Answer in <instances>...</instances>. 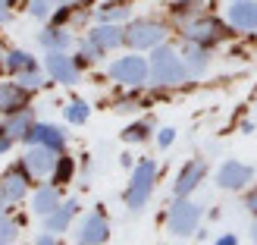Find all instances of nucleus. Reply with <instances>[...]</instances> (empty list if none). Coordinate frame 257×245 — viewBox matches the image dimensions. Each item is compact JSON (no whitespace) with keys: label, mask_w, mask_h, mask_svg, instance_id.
Segmentation results:
<instances>
[{"label":"nucleus","mask_w":257,"mask_h":245,"mask_svg":"<svg viewBox=\"0 0 257 245\" xmlns=\"http://www.w3.org/2000/svg\"><path fill=\"white\" fill-rule=\"evenodd\" d=\"M191 79L182 54H176V47H154L151 50V63H148V85H157V88H176V85H185Z\"/></svg>","instance_id":"1"},{"label":"nucleus","mask_w":257,"mask_h":245,"mask_svg":"<svg viewBox=\"0 0 257 245\" xmlns=\"http://www.w3.org/2000/svg\"><path fill=\"white\" fill-rule=\"evenodd\" d=\"M154 179H157V164L151 157L138 160L135 170H132V183L125 186V208L138 214L145 211V204L151 201V192H154Z\"/></svg>","instance_id":"2"},{"label":"nucleus","mask_w":257,"mask_h":245,"mask_svg":"<svg viewBox=\"0 0 257 245\" xmlns=\"http://www.w3.org/2000/svg\"><path fill=\"white\" fill-rule=\"evenodd\" d=\"M201 204L188 201V198H176L166 211V229L176 236V239H188L198 233V223H201Z\"/></svg>","instance_id":"3"},{"label":"nucleus","mask_w":257,"mask_h":245,"mask_svg":"<svg viewBox=\"0 0 257 245\" xmlns=\"http://www.w3.org/2000/svg\"><path fill=\"white\" fill-rule=\"evenodd\" d=\"M226 35H229V25H226L223 19H216V16H207V13H204L201 19L188 22L185 29H182V38H185V41L201 44V47L220 44V41H226Z\"/></svg>","instance_id":"4"},{"label":"nucleus","mask_w":257,"mask_h":245,"mask_svg":"<svg viewBox=\"0 0 257 245\" xmlns=\"http://www.w3.org/2000/svg\"><path fill=\"white\" fill-rule=\"evenodd\" d=\"M166 41V25L157 19H135L125 29V44L132 50H154Z\"/></svg>","instance_id":"5"},{"label":"nucleus","mask_w":257,"mask_h":245,"mask_svg":"<svg viewBox=\"0 0 257 245\" xmlns=\"http://www.w3.org/2000/svg\"><path fill=\"white\" fill-rule=\"evenodd\" d=\"M110 79L119 82L125 88H141L148 85V60L138 57V54H125L119 60L110 63Z\"/></svg>","instance_id":"6"},{"label":"nucleus","mask_w":257,"mask_h":245,"mask_svg":"<svg viewBox=\"0 0 257 245\" xmlns=\"http://www.w3.org/2000/svg\"><path fill=\"white\" fill-rule=\"evenodd\" d=\"M32 189V170L22 160H16L13 167H7L4 176H0V195L7 198V204H16L29 195Z\"/></svg>","instance_id":"7"},{"label":"nucleus","mask_w":257,"mask_h":245,"mask_svg":"<svg viewBox=\"0 0 257 245\" xmlns=\"http://www.w3.org/2000/svg\"><path fill=\"white\" fill-rule=\"evenodd\" d=\"M44 72L60 85H75L79 82V66L66 50H47L44 54Z\"/></svg>","instance_id":"8"},{"label":"nucleus","mask_w":257,"mask_h":245,"mask_svg":"<svg viewBox=\"0 0 257 245\" xmlns=\"http://www.w3.org/2000/svg\"><path fill=\"white\" fill-rule=\"evenodd\" d=\"M107 239H110V220L100 211L88 214L75 233V245H107Z\"/></svg>","instance_id":"9"},{"label":"nucleus","mask_w":257,"mask_h":245,"mask_svg":"<svg viewBox=\"0 0 257 245\" xmlns=\"http://www.w3.org/2000/svg\"><path fill=\"white\" fill-rule=\"evenodd\" d=\"M254 179V167L241 164V160H226L220 170H216V186L229 189V192H241Z\"/></svg>","instance_id":"10"},{"label":"nucleus","mask_w":257,"mask_h":245,"mask_svg":"<svg viewBox=\"0 0 257 245\" xmlns=\"http://www.w3.org/2000/svg\"><path fill=\"white\" fill-rule=\"evenodd\" d=\"M22 141H25V145H44L50 151L63 154V151H66V129H63V126H50V123H35L32 132L25 135Z\"/></svg>","instance_id":"11"},{"label":"nucleus","mask_w":257,"mask_h":245,"mask_svg":"<svg viewBox=\"0 0 257 245\" xmlns=\"http://www.w3.org/2000/svg\"><path fill=\"white\" fill-rule=\"evenodd\" d=\"M85 38L100 50V54H107V50H116V47L125 44V29H119L116 22H97Z\"/></svg>","instance_id":"12"},{"label":"nucleus","mask_w":257,"mask_h":245,"mask_svg":"<svg viewBox=\"0 0 257 245\" xmlns=\"http://www.w3.org/2000/svg\"><path fill=\"white\" fill-rule=\"evenodd\" d=\"M204 173H207V167H204V160H188V164L182 167V170H179L176 183H173V195H176V198H188L191 192H195V189L201 186Z\"/></svg>","instance_id":"13"},{"label":"nucleus","mask_w":257,"mask_h":245,"mask_svg":"<svg viewBox=\"0 0 257 245\" xmlns=\"http://www.w3.org/2000/svg\"><path fill=\"white\" fill-rule=\"evenodd\" d=\"M57 157L60 154L44 148V145H29V151L22 154V164L32 170V176H50L54 167H57Z\"/></svg>","instance_id":"14"},{"label":"nucleus","mask_w":257,"mask_h":245,"mask_svg":"<svg viewBox=\"0 0 257 245\" xmlns=\"http://www.w3.org/2000/svg\"><path fill=\"white\" fill-rule=\"evenodd\" d=\"M229 25L238 32H257V0H232L229 4Z\"/></svg>","instance_id":"15"},{"label":"nucleus","mask_w":257,"mask_h":245,"mask_svg":"<svg viewBox=\"0 0 257 245\" xmlns=\"http://www.w3.org/2000/svg\"><path fill=\"white\" fill-rule=\"evenodd\" d=\"M29 98H32V92L29 88H22L19 82H4L0 85V113H19V110H25L29 107Z\"/></svg>","instance_id":"16"},{"label":"nucleus","mask_w":257,"mask_h":245,"mask_svg":"<svg viewBox=\"0 0 257 245\" xmlns=\"http://www.w3.org/2000/svg\"><path fill=\"white\" fill-rule=\"evenodd\" d=\"M79 208H82V204L75 201V198L72 201H60L57 208L44 217V229H47V233H66L69 223H72V217L79 214Z\"/></svg>","instance_id":"17"},{"label":"nucleus","mask_w":257,"mask_h":245,"mask_svg":"<svg viewBox=\"0 0 257 245\" xmlns=\"http://www.w3.org/2000/svg\"><path fill=\"white\" fill-rule=\"evenodd\" d=\"M182 63H185V69L191 79H198V75H204L210 69V47H201V44H191L185 47V54H182Z\"/></svg>","instance_id":"18"},{"label":"nucleus","mask_w":257,"mask_h":245,"mask_svg":"<svg viewBox=\"0 0 257 245\" xmlns=\"http://www.w3.org/2000/svg\"><path fill=\"white\" fill-rule=\"evenodd\" d=\"M38 44L44 50H69L72 47V35L66 25H47V29L38 32Z\"/></svg>","instance_id":"19"},{"label":"nucleus","mask_w":257,"mask_h":245,"mask_svg":"<svg viewBox=\"0 0 257 245\" xmlns=\"http://www.w3.org/2000/svg\"><path fill=\"white\" fill-rule=\"evenodd\" d=\"M60 204V192H57V186H38L35 189V195H32V211L38 214V217H47L50 211H54Z\"/></svg>","instance_id":"20"},{"label":"nucleus","mask_w":257,"mask_h":245,"mask_svg":"<svg viewBox=\"0 0 257 245\" xmlns=\"http://www.w3.org/2000/svg\"><path fill=\"white\" fill-rule=\"evenodd\" d=\"M32 126H35V113L25 107V110H19V113H10L7 117V123H4V129L16 138V141H22L25 135L32 132Z\"/></svg>","instance_id":"21"},{"label":"nucleus","mask_w":257,"mask_h":245,"mask_svg":"<svg viewBox=\"0 0 257 245\" xmlns=\"http://www.w3.org/2000/svg\"><path fill=\"white\" fill-rule=\"evenodd\" d=\"M97 22H125L132 16V7H128V0H110V4H100L94 10Z\"/></svg>","instance_id":"22"},{"label":"nucleus","mask_w":257,"mask_h":245,"mask_svg":"<svg viewBox=\"0 0 257 245\" xmlns=\"http://www.w3.org/2000/svg\"><path fill=\"white\" fill-rule=\"evenodd\" d=\"M204 16V4H198V0H182V4H176L173 7V19L179 29H185L188 22H195Z\"/></svg>","instance_id":"23"},{"label":"nucleus","mask_w":257,"mask_h":245,"mask_svg":"<svg viewBox=\"0 0 257 245\" xmlns=\"http://www.w3.org/2000/svg\"><path fill=\"white\" fill-rule=\"evenodd\" d=\"M4 66L16 75V72H22V69H32V66H38L35 63V57L29 54V50H22V47H16V50H10V54L4 57Z\"/></svg>","instance_id":"24"},{"label":"nucleus","mask_w":257,"mask_h":245,"mask_svg":"<svg viewBox=\"0 0 257 245\" xmlns=\"http://www.w3.org/2000/svg\"><path fill=\"white\" fill-rule=\"evenodd\" d=\"M63 113H66V120H69L72 126H85L88 117H91V107H88L82 98H75V101H69V104L63 107Z\"/></svg>","instance_id":"25"},{"label":"nucleus","mask_w":257,"mask_h":245,"mask_svg":"<svg viewBox=\"0 0 257 245\" xmlns=\"http://www.w3.org/2000/svg\"><path fill=\"white\" fill-rule=\"evenodd\" d=\"M16 82H19L22 88H29V92H38V88H44V85H47L44 69H41V66H32V69L16 72Z\"/></svg>","instance_id":"26"},{"label":"nucleus","mask_w":257,"mask_h":245,"mask_svg":"<svg viewBox=\"0 0 257 245\" xmlns=\"http://www.w3.org/2000/svg\"><path fill=\"white\" fill-rule=\"evenodd\" d=\"M151 129H154V123H151V120H141V123H132V126H125V132H122V138L128 141V145H141V141H148V138H151Z\"/></svg>","instance_id":"27"},{"label":"nucleus","mask_w":257,"mask_h":245,"mask_svg":"<svg viewBox=\"0 0 257 245\" xmlns=\"http://www.w3.org/2000/svg\"><path fill=\"white\" fill-rule=\"evenodd\" d=\"M60 4H63V0H29V16L47 22L50 16H54V10H57Z\"/></svg>","instance_id":"28"},{"label":"nucleus","mask_w":257,"mask_h":245,"mask_svg":"<svg viewBox=\"0 0 257 245\" xmlns=\"http://www.w3.org/2000/svg\"><path fill=\"white\" fill-rule=\"evenodd\" d=\"M16 236H19V220L10 214H0V245L16 242Z\"/></svg>","instance_id":"29"},{"label":"nucleus","mask_w":257,"mask_h":245,"mask_svg":"<svg viewBox=\"0 0 257 245\" xmlns=\"http://www.w3.org/2000/svg\"><path fill=\"white\" fill-rule=\"evenodd\" d=\"M72 170H75V164H72V157H57V167H54V173H50V179H54L57 186H63V183H69V176H72Z\"/></svg>","instance_id":"30"},{"label":"nucleus","mask_w":257,"mask_h":245,"mask_svg":"<svg viewBox=\"0 0 257 245\" xmlns=\"http://www.w3.org/2000/svg\"><path fill=\"white\" fill-rule=\"evenodd\" d=\"M173 141H176V129H173V126H163L160 132H157V145H160V148H170Z\"/></svg>","instance_id":"31"},{"label":"nucleus","mask_w":257,"mask_h":245,"mask_svg":"<svg viewBox=\"0 0 257 245\" xmlns=\"http://www.w3.org/2000/svg\"><path fill=\"white\" fill-rule=\"evenodd\" d=\"M13 141H16V138H13V135L7 132V129H4V126H0V154H7V151L13 148Z\"/></svg>","instance_id":"32"},{"label":"nucleus","mask_w":257,"mask_h":245,"mask_svg":"<svg viewBox=\"0 0 257 245\" xmlns=\"http://www.w3.org/2000/svg\"><path fill=\"white\" fill-rule=\"evenodd\" d=\"M35 245H60V242H57V233H47L44 229V233L35 239Z\"/></svg>","instance_id":"33"},{"label":"nucleus","mask_w":257,"mask_h":245,"mask_svg":"<svg viewBox=\"0 0 257 245\" xmlns=\"http://www.w3.org/2000/svg\"><path fill=\"white\" fill-rule=\"evenodd\" d=\"M245 208H248V211H251V214L257 217V186H254V189L248 192V198H245Z\"/></svg>","instance_id":"34"},{"label":"nucleus","mask_w":257,"mask_h":245,"mask_svg":"<svg viewBox=\"0 0 257 245\" xmlns=\"http://www.w3.org/2000/svg\"><path fill=\"white\" fill-rule=\"evenodd\" d=\"M116 110H119V113H125V110H138V101H135V98H122L119 104H116Z\"/></svg>","instance_id":"35"},{"label":"nucleus","mask_w":257,"mask_h":245,"mask_svg":"<svg viewBox=\"0 0 257 245\" xmlns=\"http://www.w3.org/2000/svg\"><path fill=\"white\" fill-rule=\"evenodd\" d=\"M216 245H238V239H235L232 233H226V236H220V239H216Z\"/></svg>","instance_id":"36"},{"label":"nucleus","mask_w":257,"mask_h":245,"mask_svg":"<svg viewBox=\"0 0 257 245\" xmlns=\"http://www.w3.org/2000/svg\"><path fill=\"white\" fill-rule=\"evenodd\" d=\"M10 19V7H7V0H0V22H7Z\"/></svg>","instance_id":"37"},{"label":"nucleus","mask_w":257,"mask_h":245,"mask_svg":"<svg viewBox=\"0 0 257 245\" xmlns=\"http://www.w3.org/2000/svg\"><path fill=\"white\" fill-rule=\"evenodd\" d=\"M66 4H72V7H85V4H91V0H66Z\"/></svg>","instance_id":"38"},{"label":"nucleus","mask_w":257,"mask_h":245,"mask_svg":"<svg viewBox=\"0 0 257 245\" xmlns=\"http://www.w3.org/2000/svg\"><path fill=\"white\" fill-rule=\"evenodd\" d=\"M0 214H7V198L0 195Z\"/></svg>","instance_id":"39"},{"label":"nucleus","mask_w":257,"mask_h":245,"mask_svg":"<svg viewBox=\"0 0 257 245\" xmlns=\"http://www.w3.org/2000/svg\"><path fill=\"white\" fill-rule=\"evenodd\" d=\"M251 242H254V245H257V223H254V226H251Z\"/></svg>","instance_id":"40"},{"label":"nucleus","mask_w":257,"mask_h":245,"mask_svg":"<svg viewBox=\"0 0 257 245\" xmlns=\"http://www.w3.org/2000/svg\"><path fill=\"white\" fill-rule=\"evenodd\" d=\"M173 4H182V0H173Z\"/></svg>","instance_id":"41"},{"label":"nucleus","mask_w":257,"mask_h":245,"mask_svg":"<svg viewBox=\"0 0 257 245\" xmlns=\"http://www.w3.org/2000/svg\"><path fill=\"white\" fill-rule=\"evenodd\" d=\"M10 245H13V242H10Z\"/></svg>","instance_id":"42"}]
</instances>
